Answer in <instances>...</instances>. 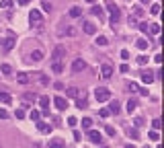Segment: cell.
Segmentation results:
<instances>
[{"label":"cell","instance_id":"836d02e7","mask_svg":"<svg viewBox=\"0 0 164 148\" xmlns=\"http://www.w3.org/2000/svg\"><path fill=\"white\" fill-rule=\"evenodd\" d=\"M150 12H152V14H158V12H160V4H152Z\"/></svg>","mask_w":164,"mask_h":148},{"label":"cell","instance_id":"d590c367","mask_svg":"<svg viewBox=\"0 0 164 148\" xmlns=\"http://www.w3.org/2000/svg\"><path fill=\"white\" fill-rule=\"evenodd\" d=\"M160 123H162V121H160V119H158V117H156V119H154V121H152V128H154V130H156V132H158V130H160Z\"/></svg>","mask_w":164,"mask_h":148},{"label":"cell","instance_id":"f6af8a7d","mask_svg":"<svg viewBox=\"0 0 164 148\" xmlns=\"http://www.w3.org/2000/svg\"><path fill=\"white\" fill-rule=\"evenodd\" d=\"M121 60H129V51L127 49H121Z\"/></svg>","mask_w":164,"mask_h":148},{"label":"cell","instance_id":"94428289","mask_svg":"<svg viewBox=\"0 0 164 148\" xmlns=\"http://www.w3.org/2000/svg\"><path fill=\"white\" fill-rule=\"evenodd\" d=\"M0 148H2V146H0Z\"/></svg>","mask_w":164,"mask_h":148},{"label":"cell","instance_id":"1f68e13d","mask_svg":"<svg viewBox=\"0 0 164 148\" xmlns=\"http://www.w3.org/2000/svg\"><path fill=\"white\" fill-rule=\"evenodd\" d=\"M68 126H70V128H76V126H78V119H76V117H68Z\"/></svg>","mask_w":164,"mask_h":148},{"label":"cell","instance_id":"f35d334b","mask_svg":"<svg viewBox=\"0 0 164 148\" xmlns=\"http://www.w3.org/2000/svg\"><path fill=\"white\" fill-rule=\"evenodd\" d=\"M150 140H160V136H158V132H156V130H152V132H150Z\"/></svg>","mask_w":164,"mask_h":148},{"label":"cell","instance_id":"d4e9b609","mask_svg":"<svg viewBox=\"0 0 164 148\" xmlns=\"http://www.w3.org/2000/svg\"><path fill=\"white\" fill-rule=\"evenodd\" d=\"M119 17H121V14H119V10H115V12H111V25H113V27H115V23L119 21Z\"/></svg>","mask_w":164,"mask_h":148},{"label":"cell","instance_id":"9c48e42d","mask_svg":"<svg viewBox=\"0 0 164 148\" xmlns=\"http://www.w3.org/2000/svg\"><path fill=\"white\" fill-rule=\"evenodd\" d=\"M82 29H84V33H88V35H94V33H96V27H94L90 21H84V23H82Z\"/></svg>","mask_w":164,"mask_h":148},{"label":"cell","instance_id":"4316f807","mask_svg":"<svg viewBox=\"0 0 164 148\" xmlns=\"http://www.w3.org/2000/svg\"><path fill=\"white\" fill-rule=\"evenodd\" d=\"M51 70H53V72H58V74H60V72H62V70H64V66H62V64H60V62H53V64H51Z\"/></svg>","mask_w":164,"mask_h":148},{"label":"cell","instance_id":"2e32d148","mask_svg":"<svg viewBox=\"0 0 164 148\" xmlns=\"http://www.w3.org/2000/svg\"><path fill=\"white\" fill-rule=\"evenodd\" d=\"M14 45V33H8V39L4 41V49H10Z\"/></svg>","mask_w":164,"mask_h":148},{"label":"cell","instance_id":"db71d44e","mask_svg":"<svg viewBox=\"0 0 164 148\" xmlns=\"http://www.w3.org/2000/svg\"><path fill=\"white\" fill-rule=\"evenodd\" d=\"M27 2H29V0H19V4H27Z\"/></svg>","mask_w":164,"mask_h":148},{"label":"cell","instance_id":"f907efd6","mask_svg":"<svg viewBox=\"0 0 164 148\" xmlns=\"http://www.w3.org/2000/svg\"><path fill=\"white\" fill-rule=\"evenodd\" d=\"M80 138H82V134L78 132V130H74V140H80Z\"/></svg>","mask_w":164,"mask_h":148},{"label":"cell","instance_id":"11a10c76","mask_svg":"<svg viewBox=\"0 0 164 148\" xmlns=\"http://www.w3.org/2000/svg\"><path fill=\"white\" fill-rule=\"evenodd\" d=\"M125 148H135V146H133V144H127V146H125Z\"/></svg>","mask_w":164,"mask_h":148},{"label":"cell","instance_id":"b9f144b4","mask_svg":"<svg viewBox=\"0 0 164 148\" xmlns=\"http://www.w3.org/2000/svg\"><path fill=\"white\" fill-rule=\"evenodd\" d=\"M66 35H70V37L76 35V29H74V27H68V29H66Z\"/></svg>","mask_w":164,"mask_h":148},{"label":"cell","instance_id":"3957f363","mask_svg":"<svg viewBox=\"0 0 164 148\" xmlns=\"http://www.w3.org/2000/svg\"><path fill=\"white\" fill-rule=\"evenodd\" d=\"M29 21H31V25H41L43 17H41V12L37 10V8H33V10L29 12Z\"/></svg>","mask_w":164,"mask_h":148},{"label":"cell","instance_id":"6f0895ef","mask_svg":"<svg viewBox=\"0 0 164 148\" xmlns=\"http://www.w3.org/2000/svg\"><path fill=\"white\" fill-rule=\"evenodd\" d=\"M86 2H94V0H86Z\"/></svg>","mask_w":164,"mask_h":148},{"label":"cell","instance_id":"8d00e7d4","mask_svg":"<svg viewBox=\"0 0 164 148\" xmlns=\"http://www.w3.org/2000/svg\"><path fill=\"white\" fill-rule=\"evenodd\" d=\"M10 4H12V0H2V2H0L2 8H10Z\"/></svg>","mask_w":164,"mask_h":148},{"label":"cell","instance_id":"7402d4cb","mask_svg":"<svg viewBox=\"0 0 164 148\" xmlns=\"http://www.w3.org/2000/svg\"><path fill=\"white\" fill-rule=\"evenodd\" d=\"M10 101H12V99H10V95H8V93H4V91L0 93V103H4V105H8Z\"/></svg>","mask_w":164,"mask_h":148},{"label":"cell","instance_id":"f5cc1de1","mask_svg":"<svg viewBox=\"0 0 164 148\" xmlns=\"http://www.w3.org/2000/svg\"><path fill=\"white\" fill-rule=\"evenodd\" d=\"M129 25H131V27H135V25H137V23H135V17H129Z\"/></svg>","mask_w":164,"mask_h":148},{"label":"cell","instance_id":"e575fe53","mask_svg":"<svg viewBox=\"0 0 164 148\" xmlns=\"http://www.w3.org/2000/svg\"><path fill=\"white\" fill-rule=\"evenodd\" d=\"M14 117H17V119H23V117H25V111H23V109H17V111H14Z\"/></svg>","mask_w":164,"mask_h":148},{"label":"cell","instance_id":"7c38bea8","mask_svg":"<svg viewBox=\"0 0 164 148\" xmlns=\"http://www.w3.org/2000/svg\"><path fill=\"white\" fill-rule=\"evenodd\" d=\"M47 148H66V142L64 140H51L47 144Z\"/></svg>","mask_w":164,"mask_h":148},{"label":"cell","instance_id":"74e56055","mask_svg":"<svg viewBox=\"0 0 164 148\" xmlns=\"http://www.w3.org/2000/svg\"><path fill=\"white\" fill-rule=\"evenodd\" d=\"M140 29H142L144 33H148V31H150V25H148V23H140Z\"/></svg>","mask_w":164,"mask_h":148},{"label":"cell","instance_id":"7bdbcfd3","mask_svg":"<svg viewBox=\"0 0 164 148\" xmlns=\"http://www.w3.org/2000/svg\"><path fill=\"white\" fill-rule=\"evenodd\" d=\"M127 89H129V91H131V93H135V91H140V89H137V84H135V82H129V87H127Z\"/></svg>","mask_w":164,"mask_h":148},{"label":"cell","instance_id":"7dc6e473","mask_svg":"<svg viewBox=\"0 0 164 148\" xmlns=\"http://www.w3.org/2000/svg\"><path fill=\"white\" fill-rule=\"evenodd\" d=\"M107 134H109V136H115V128H113V126H107Z\"/></svg>","mask_w":164,"mask_h":148},{"label":"cell","instance_id":"83f0119b","mask_svg":"<svg viewBox=\"0 0 164 148\" xmlns=\"http://www.w3.org/2000/svg\"><path fill=\"white\" fill-rule=\"evenodd\" d=\"M29 117H31V119H33V121H39V117H41V111H37V109H33V111H31V115H29Z\"/></svg>","mask_w":164,"mask_h":148},{"label":"cell","instance_id":"484cf974","mask_svg":"<svg viewBox=\"0 0 164 148\" xmlns=\"http://www.w3.org/2000/svg\"><path fill=\"white\" fill-rule=\"evenodd\" d=\"M107 43H109V39H107L105 35H99V37H96V45H107Z\"/></svg>","mask_w":164,"mask_h":148},{"label":"cell","instance_id":"603a6c76","mask_svg":"<svg viewBox=\"0 0 164 148\" xmlns=\"http://www.w3.org/2000/svg\"><path fill=\"white\" fill-rule=\"evenodd\" d=\"M82 128H84V130H92V119H90V117H84V119H82Z\"/></svg>","mask_w":164,"mask_h":148},{"label":"cell","instance_id":"ac0fdd59","mask_svg":"<svg viewBox=\"0 0 164 148\" xmlns=\"http://www.w3.org/2000/svg\"><path fill=\"white\" fill-rule=\"evenodd\" d=\"M135 109H137V101H135V99H129V101H127V111L133 113Z\"/></svg>","mask_w":164,"mask_h":148},{"label":"cell","instance_id":"52a82bcc","mask_svg":"<svg viewBox=\"0 0 164 148\" xmlns=\"http://www.w3.org/2000/svg\"><path fill=\"white\" fill-rule=\"evenodd\" d=\"M142 82H144V84H152V82H154V72L144 70V72H142Z\"/></svg>","mask_w":164,"mask_h":148},{"label":"cell","instance_id":"9a60e30c","mask_svg":"<svg viewBox=\"0 0 164 148\" xmlns=\"http://www.w3.org/2000/svg\"><path fill=\"white\" fill-rule=\"evenodd\" d=\"M39 105L43 107V111H49V109H47V107H49V97H47V95L39 97Z\"/></svg>","mask_w":164,"mask_h":148},{"label":"cell","instance_id":"60d3db41","mask_svg":"<svg viewBox=\"0 0 164 148\" xmlns=\"http://www.w3.org/2000/svg\"><path fill=\"white\" fill-rule=\"evenodd\" d=\"M92 12H94V14H99V17H101V14H103V8H101V6H92Z\"/></svg>","mask_w":164,"mask_h":148},{"label":"cell","instance_id":"d6986e66","mask_svg":"<svg viewBox=\"0 0 164 148\" xmlns=\"http://www.w3.org/2000/svg\"><path fill=\"white\" fill-rule=\"evenodd\" d=\"M0 72H2L4 76H10V74H12V68H10L8 64H2V66H0Z\"/></svg>","mask_w":164,"mask_h":148},{"label":"cell","instance_id":"7a4b0ae2","mask_svg":"<svg viewBox=\"0 0 164 148\" xmlns=\"http://www.w3.org/2000/svg\"><path fill=\"white\" fill-rule=\"evenodd\" d=\"M62 58H66V48H64V45H55L53 51H51V60H53V62H60Z\"/></svg>","mask_w":164,"mask_h":148},{"label":"cell","instance_id":"f1b7e54d","mask_svg":"<svg viewBox=\"0 0 164 148\" xmlns=\"http://www.w3.org/2000/svg\"><path fill=\"white\" fill-rule=\"evenodd\" d=\"M150 31H152L154 35H158V33H160V25H158V23H152V25H150Z\"/></svg>","mask_w":164,"mask_h":148},{"label":"cell","instance_id":"5bb4252c","mask_svg":"<svg viewBox=\"0 0 164 148\" xmlns=\"http://www.w3.org/2000/svg\"><path fill=\"white\" fill-rule=\"evenodd\" d=\"M31 60H33V62H41V60H43V51H41V49L31 51Z\"/></svg>","mask_w":164,"mask_h":148},{"label":"cell","instance_id":"cb8c5ba5","mask_svg":"<svg viewBox=\"0 0 164 148\" xmlns=\"http://www.w3.org/2000/svg\"><path fill=\"white\" fill-rule=\"evenodd\" d=\"M80 14H82V8H78V6H72V8H70V17L76 19V17H80Z\"/></svg>","mask_w":164,"mask_h":148},{"label":"cell","instance_id":"ba28073f","mask_svg":"<svg viewBox=\"0 0 164 148\" xmlns=\"http://www.w3.org/2000/svg\"><path fill=\"white\" fill-rule=\"evenodd\" d=\"M88 138H90L92 142H96V144H101V142H103V136H101V132H99V130H88Z\"/></svg>","mask_w":164,"mask_h":148},{"label":"cell","instance_id":"44dd1931","mask_svg":"<svg viewBox=\"0 0 164 148\" xmlns=\"http://www.w3.org/2000/svg\"><path fill=\"white\" fill-rule=\"evenodd\" d=\"M23 99H25L27 103H35V101H37V95H35V93H25Z\"/></svg>","mask_w":164,"mask_h":148},{"label":"cell","instance_id":"9f6ffc18","mask_svg":"<svg viewBox=\"0 0 164 148\" xmlns=\"http://www.w3.org/2000/svg\"><path fill=\"white\" fill-rule=\"evenodd\" d=\"M140 2H142V4H148V0H140Z\"/></svg>","mask_w":164,"mask_h":148},{"label":"cell","instance_id":"30bf717a","mask_svg":"<svg viewBox=\"0 0 164 148\" xmlns=\"http://www.w3.org/2000/svg\"><path fill=\"white\" fill-rule=\"evenodd\" d=\"M37 130H39L41 134H49V132H51L53 128H51L49 123H43V121H39V123H37Z\"/></svg>","mask_w":164,"mask_h":148},{"label":"cell","instance_id":"d6a6232c","mask_svg":"<svg viewBox=\"0 0 164 148\" xmlns=\"http://www.w3.org/2000/svg\"><path fill=\"white\" fill-rule=\"evenodd\" d=\"M133 126H135V130L142 128V126H144V119H142V117H135V119H133Z\"/></svg>","mask_w":164,"mask_h":148},{"label":"cell","instance_id":"4fadbf2b","mask_svg":"<svg viewBox=\"0 0 164 148\" xmlns=\"http://www.w3.org/2000/svg\"><path fill=\"white\" fill-rule=\"evenodd\" d=\"M76 107H78V109H84V107H88V103H86V95H84V93H82V97L76 99Z\"/></svg>","mask_w":164,"mask_h":148},{"label":"cell","instance_id":"f546056e","mask_svg":"<svg viewBox=\"0 0 164 148\" xmlns=\"http://www.w3.org/2000/svg\"><path fill=\"white\" fill-rule=\"evenodd\" d=\"M137 64L140 66H146L148 64V56H137Z\"/></svg>","mask_w":164,"mask_h":148},{"label":"cell","instance_id":"816d5d0a","mask_svg":"<svg viewBox=\"0 0 164 148\" xmlns=\"http://www.w3.org/2000/svg\"><path fill=\"white\" fill-rule=\"evenodd\" d=\"M119 70H121V72H129V66H127V64H121V68H119Z\"/></svg>","mask_w":164,"mask_h":148},{"label":"cell","instance_id":"5b68a950","mask_svg":"<svg viewBox=\"0 0 164 148\" xmlns=\"http://www.w3.org/2000/svg\"><path fill=\"white\" fill-rule=\"evenodd\" d=\"M101 76L103 78H111L113 76V66L111 64H103L101 66Z\"/></svg>","mask_w":164,"mask_h":148},{"label":"cell","instance_id":"91938a15","mask_svg":"<svg viewBox=\"0 0 164 148\" xmlns=\"http://www.w3.org/2000/svg\"><path fill=\"white\" fill-rule=\"evenodd\" d=\"M144 148H150V146H144Z\"/></svg>","mask_w":164,"mask_h":148},{"label":"cell","instance_id":"4dcf8cb0","mask_svg":"<svg viewBox=\"0 0 164 148\" xmlns=\"http://www.w3.org/2000/svg\"><path fill=\"white\" fill-rule=\"evenodd\" d=\"M135 45H137L140 49H146V48H148V41H146V39H137V43H135Z\"/></svg>","mask_w":164,"mask_h":148},{"label":"cell","instance_id":"c3c4849f","mask_svg":"<svg viewBox=\"0 0 164 148\" xmlns=\"http://www.w3.org/2000/svg\"><path fill=\"white\" fill-rule=\"evenodd\" d=\"M8 117V111L6 109H0V119H6Z\"/></svg>","mask_w":164,"mask_h":148},{"label":"cell","instance_id":"680465c9","mask_svg":"<svg viewBox=\"0 0 164 148\" xmlns=\"http://www.w3.org/2000/svg\"><path fill=\"white\" fill-rule=\"evenodd\" d=\"M103 148H109V146H103Z\"/></svg>","mask_w":164,"mask_h":148},{"label":"cell","instance_id":"6da1fadb","mask_svg":"<svg viewBox=\"0 0 164 148\" xmlns=\"http://www.w3.org/2000/svg\"><path fill=\"white\" fill-rule=\"evenodd\" d=\"M94 97H96L99 103L109 101V99H111V91H109V89H105V87H99V89H96V93H94Z\"/></svg>","mask_w":164,"mask_h":148},{"label":"cell","instance_id":"bcb514c9","mask_svg":"<svg viewBox=\"0 0 164 148\" xmlns=\"http://www.w3.org/2000/svg\"><path fill=\"white\" fill-rule=\"evenodd\" d=\"M133 8H135V10H133V14H135V17H142V12H144V10H142L140 6H133Z\"/></svg>","mask_w":164,"mask_h":148},{"label":"cell","instance_id":"8992f818","mask_svg":"<svg viewBox=\"0 0 164 148\" xmlns=\"http://www.w3.org/2000/svg\"><path fill=\"white\" fill-rule=\"evenodd\" d=\"M53 105H55L60 111H64V109L68 107V101H66L64 97H60V95H58V97H53Z\"/></svg>","mask_w":164,"mask_h":148},{"label":"cell","instance_id":"681fc988","mask_svg":"<svg viewBox=\"0 0 164 148\" xmlns=\"http://www.w3.org/2000/svg\"><path fill=\"white\" fill-rule=\"evenodd\" d=\"M129 136H131V138H137V136H140V134H137V130H135V128H133V130H129Z\"/></svg>","mask_w":164,"mask_h":148},{"label":"cell","instance_id":"ee69618b","mask_svg":"<svg viewBox=\"0 0 164 148\" xmlns=\"http://www.w3.org/2000/svg\"><path fill=\"white\" fill-rule=\"evenodd\" d=\"M99 115H101V117H109L111 113H109V109H101V111H99Z\"/></svg>","mask_w":164,"mask_h":148},{"label":"cell","instance_id":"e0dca14e","mask_svg":"<svg viewBox=\"0 0 164 148\" xmlns=\"http://www.w3.org/2000/svg\"><path fill=\"white\" fill-rule=\"evenodd\" d=\"M17 80H19L21 84H27V82H29L31 78H29V76L25 74V72H19V74H17Z\"/></svg>","mask_w":164,"mask_h":148},{"label":"cell","instance_id":"ffe728a7","mask_svg":"<svg viewBox=\"0 0 164 148\" xmlns=\"http://www.w3.org/2000/svg\"><path fill=\"white\" fill-rule=\"evenodd\" d=\"M109 113H115V115L119 113V103H117V101H111V105H109Z\"/></svg>","mask_w":164,"mask_h":148},{"label":"cell","instance_id":"ab89813d","mask_svg":"<svg viewBox=\"0 0 164 148\" xmlns=\"http://www.w3.org/2000/svg\"><path fill=\"white\" fill-rule=\"evenodd\" d=\"M41 8H43V12H49V10H51V4H49V2H43Z\"/></svg>","mask_w":164,"mask_h":148},{"label":"cell","instance_id":"277c9868","mask_svg":"<svg viewBox=\"0 0 164 148\" xmlns=\"http://www.w3.org/2000/svg\"><path fill=\"white\" fill-rule=\"evenodd\" d=\"M84 68H86V62H84L82 58H76V60L72 62V72H76V74H78V72H82Z\"/></svg>","mask_w":164,"mask_h":148},{"label":"cell","instance_id":"8fae6325","mask_svg":"<svg viewBox=\"0 0 164 148\" xmlns=\"http://www.w3.org/2000/svg\"><path fill=\"white\" fill-rule=\"evenodd\" d=\"M66 95H68V97H72V99H78V97H80V89H76V87H70V89L66 91Z\"/></svg>","mask_w":164,"mask_h":148}]
</instances>
